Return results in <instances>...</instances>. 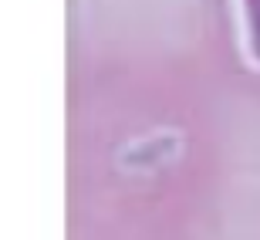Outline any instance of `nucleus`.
Returning <instances> with one entry per match:
<instances>
[{
	"mask_svg": "<svg viewBox=\"0 0 260 240\" xmlns=\"http://www.w3.org/2000/svg\"><path fill=\"white\" fill-rule=\"evenodd\" d=\"M230 20L240 61L260 75V0H230Z\"/></svg>",
	"mask_w": 260,
	"mask_h": 240,
	"instance_id": "1",
	"label": "nucleus"
}]
</instances>
